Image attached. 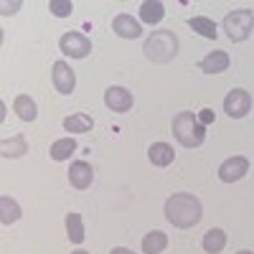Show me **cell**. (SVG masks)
Here are the masks:
<instances>
[{
	"mask_svg": "<svg viewBox=\"0 0 254 254\" xmlns=\"http://www.w3.org/2000/svg\"><path fill=\"white\" fill-rule=\"evenodd\" d=\"M249 173V160L242 158V155H234V158H226L221 165H219V178L224 183H234L239 178H244Z\"/></svg>",
	"mask_w": 254,
	"mask_h": 254,
	"instance_id": "obj_7",
	"label": "cell"
},
{
	"mask_svg": "<svg viewBox=\"0 0 254 254\" xmlns=\"http://www.w3.org/2000/svg\"><path fill=\"white\" fill-rule=\"evenodd\" d=\"M59 49L64 56H71V59H87L92 54V41L84 36V33H76V31H69L59 38Z\"/></svg>",
	"mask_w": 254,
	"mask_h": 254,
	"instance_id": "obj_5",
	"label": "cell"
},
{
	"mask_svg": "<svg viewBox=\"0 0 254 254\" xmlns=\"http://www.w3.org/2000/svg\"><path fill=\"white\" fill-rule=\"evenodd\" d=\"M66 234H69V242L71 244H81L84 242V224H81V216L79 214H66Z\"/></svg>",
	"mask_w": 254,
	"mask_h": 254,
	"instance_id": "obj_23",
	"label": "cell"
},
{
	"mask_svg": "<svg viewBox=\"0 0 254 254\" xmlns=\"http://www.w3.org/2000/svg\"><path fill=\"white\" fill-rule=\"evenodd\" d=\"M147 158H150L153 165L158 168H165V165H171L176 153H173V147L168 145V142H153L150 147H147Z\"/></svg>",
	"mask_w": 254,
	"mask_h": 254,
	"instance_id": "obj_13",
	"label": "cell"
},
{
	"mask_svg": "<svg viewBox=\"0 0 254 254\" xmlns=\"http://www.w3.org/2000/svg\"><path fill=\"white\" fill-rule=\"evenodd\" d=\"M20 214H23V211H20V206H18L10 196H3V198H0V221H3L5 226L15 224V221L20 219Z\"/></svg>",
	"mask_w": 254,
	"mask_h": 254,
	"instance_id": "obj_19",
	"label": "cell"
},
{
	"mask_svg": "<svg viewBox=\"0 0 254 254\" xmlns=\"http://www.w3.org/2000/svg\"><path fill=\"white\" fill-rule=\"evenodd\" d=\"M92 181H94L92 165H89L87 160H74L71 168H69V183H71L74 188L84 190V188H89V186H92Z\"/></svg>",
	"mask_w": 254,
	"mask_h": 254,
	"instance_id": "obj_10",
	"label": "cell"
},
{
	"mask_svg": "<svg viewBox=\"0 0 254 254\" xmlns=\"http://www.w3.org/2000/svg\"><path fill=\"white\" fill-rule=\"evenodd\" d=\"M54 87L59 94H71L76 87V74L66 61H56L54 64Z\"/></svg>",
	"mask_w": 254,
	"mask_h": 254,
	"instance_id": "obj_8",
	"label": "cell"
},
{
	"mask_svg": "<svg viewBox=\"0 0 254 254\" xmlns=\"http://www.w3.org/2000/svg\"><path fill=\"white\" fill-rule=\"evenodd\" d=\"M71 254H89V252H84V249H76V252H71Z\"/></svg>",
	"mask_w": 254,
	"mask_h": 254,
	"instance_id": "obj_28",
	"label": "cell"
},
{
	"mask_svg": "<svg viewBox=\"0 0 254 254\" xmlns=\"http://www.w3.org/2000/svg\"><path fill=\"white\" fill-rule=\"evenodd\" d=\"M203 216V206L193 193H173L165 201V219L178 229L196 226Z\"/></svg>",
	"mask_w": 254,
	"mask_h": 254,
	"instance_id": "obj_1",
	"label": "cell"
},
{
	"mask_svg": "<svg viewBox=\"0 0 254 254\" xmlns=\"http://www.w3.org/2000/svg\"><path fill=\"white\" fill-rule=\"evenodd\" d=\"M237 254H254V252H249V249H242V252H237Z\"/></svg>",
	"mask_w": 254,
	"mask_h": 254,
	"instance_id": "obj_29",
	"label": "cell"
},
{
	"mask_svg": "<svg viewBox=\"0 0 254 254\" xmlns=\"http://www.w3.org/2000/svg\"><path fill=\"white\" fill-rule=\"evenodd\" d=\"M173 135L183 147H198L206 140V127L201 125L198 115L193 112H178L173 117Z\"/></svg>",
	"mask_w": 254,
	"mask_h": 254,
	"instance_id": "obj_3",
	"label": "cell"
},
{
	"mask_svg": "<svg viewBox=\"0 0 254 254\" xmlns=\"http://www.w3.org/2000/svg\"><path fill=\"white\" fill-rule=\"evenodd\" d=\"M198 120H201V125L206 127V125H211V122H214V112H211V110H201Z\"/></svg>",
	"mask_w": 254,
	"mask_h": 254,
	"instance_id": "obj_26",
	"label": "cell"
},
{
	"mask_svg": "<svg viewBox=\"0 0 254 254\" xmlns=\"http://www.w3.org/2000/svg\"><path fill=\"white\" fill-rule=\"evenodd\" d=\"M178 49H181V44H178V36L173 31H153L150 36H147L145 46H142L145 56L150 61H155V64L173 61L178 56Z\"/></svg>",
	"mask_w": 254,
	"mask_h": 254,
	"instance_id": "obj_2",
	"label": "cell"
},
{
	"mask_svg": "<svg viewBox=\"0 0 254 254\" xmlns=\"http://www.w3.org/2000/svg\"><path fill=\"white\" fill-rule=\"evenodd\" d=\"M13 110L15 115L23 120V122H33L38 117V110H36V102L28 97V94H18L15 102H13Z\"/></svg>",
	"mask_w": 254,
	"mask_h": 254,
	"instance_id": "obj_15",
	"label": "cell"
},
{
	"mask_svg": "<svg viewBox=\"0 0 254 254\" xmlns=\"http://www.w3.org/2000/svg\"><path fill=\"white\" fill-rule=\"evenodd\" d=\"M252 110V94L247 89H231L224 99V112L231 117V120H242L247 117Z\"/></svg>",
	"mask_w": 254,
	"mask_h": 254,
	"instance_id": "obj_6",
	"label": "cell"
},
{
	"mask_svg": "<svg viewBox=\"0 0 254 254\" xmlns=\"http://www.w3.org/2000/svg\"><path fill=\"white\" fill-rule=\"evenodd\" d=\"M203 249L208 252V254H219V252H224V247H226V234L221 229H208L206 234H203Z\"/></svg>",
	"mask_w": 254,
	"mask_h": 254,
	"instance_id": "obj_17",
	"label": "cell"
},
{
	"mask_svg": "<svg viewBox=\"0 0 254 254\" xmlns=\"http://www.w3.org/2000/svg\"><path fill=\"white\" fill-rule=\"evenodd\" d=\"M110 254H135V252H132V249H127V247H115Z\"/></svg>",
	"mask_w": 254,
	"mask_h": 254,
	"instance_id": "obj_27",
	"label": "cell"
},
{
	"mask_svg": "<svg viewBox=\"0 0 254 254\" xmlns=\"http://www.w3.org/2000/svg\"><path fill=\"white\" fill-rule=\"evenodd\" d=\"M94 127V120L89 115H71L64 120V130L66 132H74V135H84V132H89Z\"/></svg>",
	"mask_w": 254,
	"mask_h": 254,
	"instance_id": "obj_16",
	"label": "cell"
},
{
	"mask_svg": "<svg viewBox=\"0 0 254 254\" xmlns=\"http://www.w3.org/2000/svg\"><path fill=\"white\" fill-rule=\"evenodd\" d=\"M112 31H115L120 38H140V36H142L140 23H137L132 15H127V13H120V15L112 20Z\"/></svg>",
	"mask_w": 254,
	"mask_h": 254,
	"instance_id": "obj_11",
	"label": "cell"
},
{
	"mask_svg": "<svg viewBox=\"0 0 254 254\" xmlns=\"http://www.w3.org/2000/svg\"><path fill=\"white\" fill-rule=\"evenodd\" d=\"M28 153V142H26V135H13L10 140H3L0 142V155L3 158H20Z\"/></svg>",
	"mask_w": 254,
	"mask_h": 254,
	"instance_id": "obj_14",
	"label": "cell"
},
{
	"mask_svg": "<svg viewBox=\"0 0 254 254\" xmlns=\"http://www.w3.org/2000/svg\"><path fill=\"white\" fill-rule=\"evenodd\" d=\"M49 10H51L56 18H66V15H71L74 5L69 3V0H51V3H49Z\"/></svg>",
	"mask_w": 254,
	"mask_h": 254,
	"instance_id": "obj_24",
	"label": "cell"
},
{
	"mask_svg": "<svg viewBox=\"0 0 254 254\" xmlns=\"http://www.w3.org/2000/svg\"><path fill=\"white\" fill-rule=\"evenodd\" d=\"M224 31L231 41H247L249 33L254 31V10L249 8H237L224 18Z\"/></svg>",
	"mask_w": 254,
	"mask_h": 254,
	"instance_id": "obj_4",
	"label": "cell"
},
{
	"mask_svg": "<svg viewBox=\"0 0 254 254\" xmlns=\"http://www.w3.org/2000/svg\"><path fill=\"white\" fill-rule=\"evenodd\" d=\"M188 26L193 28L198 36H203V38H216V23L211 18H206V15H196V18H190L188 20Z\"/></svg>",
	"mask_w": 254,
	"mask_h": 254,
	"instance_id": "obj_21",
	"label": "cell"
},
{
	"mask_svg": "<svg viewBox=\"0 0 254 254\" xmlns=\"http://www.w3.org/2000/svg\"><path fill=\"white\" fill-rule=\"evenodd\" d=\"M163 15H165V8H163V3H158V0H145V3L140 5V18L150 26L160 23Z\"/></svg>",
	"mask_w": 254,
	"mask_h": 254,
	"instance_id": "obj_18",
	"label": "cell"
},
{
	"mask_svg": "<svg viewBox=\"0 0 254 254\" xmlns=\"http://www.w3.org/2000/svg\"><path fill=\"white\" fill-rule=\"evenodd\" d=\"M229 64H231V59H229V54L226 51H211V54H206L203 59H201V71H206V74H224L226 69H229Z\"/></svg>",
	"mask_w": 254,
	"mask_h": 254,
	"instance_id": "obj_12",
	"label": "cell"
},
{
	"mask_svg": "<svg viewBox=\"0 0 254 254\" xmlns=\"http://www.w3.org/2000/svg\"><path fill=\"white\" fill-rule=\"evenodd\" d=\"M74 150H76V140L74 137H61L51 145V158L54 160H66V158H71Z\"/></svg>",
	"mask_w": 254,
	"mask_h": 254,
	"instance_id": "obj_22",
	"label": "cell"
},
{
	"mask_svg": "<svg viewBox=\"0 0 254 254\" xmlns=\"http://www.w3.org/2000/svg\"><path fill=\"white\" fill-rule=\"evenodd\" d=\"M0 8H3V10H0V13H3V15H13L18 8H20V3H18V0H15V3H3V5H0Z\"/></svg>",
	"mask_w": 254,
	"mask_h": 254,
	"instance_id": "obj_25",
	"label": "cell"
},
{
	"mask_svg": "<svg viewBox=\"0 0 254 254\" xmlns=\"http://www.w3.org/2000/svg\"><path fill=\"white\" fill-rule=\"evenodd\" d=\"M165 247H168V237L163 234V231H150V234H145V239H142V252L145 254H160Z\"/></svg>",
	"mask_w": 254,
	"mask_h": 254,
	"instance_id": "obj_20",
	"label": "cell"
},
{
	"mask_svg": "<svg viewBox=\"0 0 254 254\" xmlns=\"http://www.w3.org/2000/svg\"><path fill=\"white\" fill-rule=\"evenodd\" d=\"M104 104L112 110V112H130L132 110V94L127 92L125 87H110L104 92Z\"/></svg>",
	"mask_w": 254,
	"mask_h": 254,
	"instance_id": "obj_9",
	"label": "cell"
}]
</instances>
